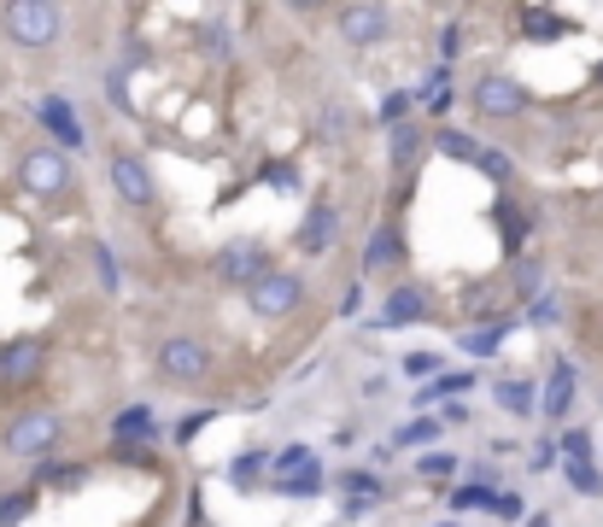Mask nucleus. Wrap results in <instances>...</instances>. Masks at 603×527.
<instances>
[{
    "mask_svg": "<svg viewBox=\"0 0 603 527\" xmlns=\"http://www.w3.org/2000/svg\"><path fill=\"white\" fill-rule=\"evenodd\" d=\"M492 399L504 404L510 416H533V411H545L539 393H533V381H515V376H510V381H498V387H492Z\"/></svg>",
    "mask_w": 603,
    "mask_h": 527,
    "instance_id": "nucleus-18",
    "label": "nucleus"
},
{
    "mask_svg": "<svg viewBox=\"0 0 603 527\" xmlns=\"http://www.w3.org/2000/svg\"><path fill=\"white\" fill-rule=\"evenodd\" d=\"M264 463H270V451H240L235 463H229V481H235L240 492H252L258 474H264Z\"/></svg>",
    "mask_w": 603,
    "mask_h": 527,
    "instance_id": "nucleus-22",
    "label": "nucleus"
},
{
    "mask_svg": "<svg viewBox=\"0 0 603 527\" xmlns=\"http://www.w3.org/2000/svg\"><path fill=\"white\" fill-rule=\"evenodd\" d=\"M568 30H574V24H568L562 12H545V7H527L522 12V36L527 42H557V36H568Z\"/></svg>",
    "mask_w": 603,
    "mask_h": 527,
    "instance_id": "nucleus-17",
    "label": "nucleus"
},
{
    "mask_svg": "<svg viewBox=\"0 0 603 527\" xmlns=\"http://www.w3.org/2000/svg\"><path fill=\"white\" fill-rule=\"evenodd\" d=\"M539 282H545L539 259H522V264H515V294H522V299H539Z\"/></svg>",
    "mask_w": 603,
    "mask_h": 527,
    "instance_id": "nucleus-30",
    "label": "nucleus"
},
{
    "mask_svg": "<svg viewBox=\"0 0 603 527\" xmlns=\"http://www.w3.org/2000/svg\"><path fill=\"white\" fill-rule=\"evenodd\" d=\"M434 152H445V159H457V164H480V152H487V147L469 141L463 129H440L434 135Z\"/></svg>",
    "mask_w": 603,
    "mask_h": 527,
    "instance_id": "nucleus-20",
    "label": "nucleus"
},
{
    "mask_svg": "<svg viewBox=\"0 0 603 527\" xmlns=\"http://www.w3.org/2000/svg\"><path fill=\"white\" fill-rule=\"evenodd\" d=\"M498 217H504V247L515 252V247H522V234L533 229V211H522V206H498Z\"/></svg>",
    "mask_w": 603,
    "mask_h": 527,
    "instance_id": "nucleus-26",
    "label": "nucleus"
},
{
    "mask_svg": "<svg viewBox=\"0 0 603 527\" xmlns=\"http://www.w3.org/2000/svg\"><path fill=\"white\" fill-rule=\"evenodd\" d=\"M159 434V422H152V404H129V411H117L112 422V439L117 446H141V439Z\"/></svg>",
    "mask_w": 603,
    "mask_h": 527,
    "instance_id": "nucleus-12",
    "label": "nucleus"
},
{
    "mask_svg": "<svg viewBox=\"0 0 603 527\" xmlns=\"http://www.w3.org/2000/svg\"><path fill=\"white\" fill-rule=\"evenodd\" d=\"M422 106L434 112V117H445V106H452V89H445V94H422Z\"/></svg>",
    "mask_w": 603,
    "mask_h": 527,
    "instance_id": "nucleus-45",
    "label": "nucleus"
},
{
    "mask_svg": "<svg viewBox=\"0 0 603 527\" xmlns=\"http://www.w3.org/2000/svg\"><path fill=\"white\" fill-rule=\"evenodd\" d=\"M19 182L30 194H65L71 188V159L54 147H36V152H24L19 159Z\"/></svg>",
    "mask_w": 603,
    "mask_h": 527,
    "instance_id": "nucleus-2",
    "label": "nucleus"
},
{
    "mask_svg": "<svg viewBox=\"0 0 603 527\" xmlns=\"http://www.w3.org/2000/svg\"><path fill=\"white\" fill-rule=\"evenodd\" d=\"M557 451L562 446H539V451H533V469H550V463H557Z\"/></svg>",
    "mask_w": 603,
    "mask_h": 527,
    "instance_id": "nucleus-46",
    "label": "nucleus"
},
{
    "mask_svg": "<svg viewBox=\"0 0 603 527\" xmlns=\"http://www.w3.org/2000/svg\"><path fill=\"white\" fill-rule=\"evenodd\" d=\"M392 259H399V229H392V224H382V229L369 234V247H364V264H357V270H364V276H382V270H387Z\"/></svg>",
    "mask_w": 603,
    "mask_h": 527,
    "instance_id": "nucleus-14",
    "label": "nucleus"
},
{
    "mask_svg": "<svg viewBox=\"0 0 603 527\" xmlns=\"http://www.w3.org/2000/svg\"><path fill=\"white\" fill-rule=\"evenodd\" d=\"M200 42H205V47H223V42H229V36H223V24L212 19V24H200Z\"/></svg>",
    "mask_w": 603,
    "mask_h": 527,
    "instance_id": "nucleus-44",
    "label": "nucleus"
},
{
    "mask_svg": "<svg viewBox=\"0 0 603 527\" xmlns=\"http://www.w3.org/2000/svg\"><path fill=\"white\" fill-rule=\"evenodd\" d=\"M492 504H498V492L487 481H469V486L452 492V509H492Z\"/></svg>",
    "mask_w": 603,
    "mask_h": 527,
    "instance_id": "nucleus-24",
    "label": "nucleus"
},
{
    "mask_svg": "<svg viewBox=\"0 0 603 527\" xmlns=\"http://www.w3.org/2000/svg\"><path fill=\"white\" fill-rule=\"evenodd\" d=\"M36 369H42V340H19V346H12L7 358H0V376H7L12 387H19V381H30Z\"/></svg>",
    "mask_w": 603,
    "mask_h": 527,
    "instance_id": "nucleus-15",
    "label": "nucleus"
},
{
    "mask_svg": "<svg viewBox=\"0 0 603 527\" xmlns=\"http://www.w3.org/2000/svg\"><path fill=\"white\" fill-rule=\"evenodd\" d=\"M434 434H440V422H434V416H422V422H405V428L392 434V446H428Z\"/></svg>",
    "mask_w": 603,
    "mask_h": 527,
    "instance_id": "nucleus-29",
    "label": "nucleus"
},
{
    "mask_svg": "<svg viewBox=\"0 0 603 527\" xmlns=\"http://www.w3.org/2000/svg\"><path fill=\"white\" fill-rule=\"evenodd\" d=\"M440 527H452V522H440Z\"/></svg>",
    "mask_w": 603,
    "mask_h": 527,
    "instance_id": "nucleus-48",
    "label": "nucleus"
},
{
    "mask_svg": "<svg viewBox=\"0 0 603 527\" xmlns=\"http://www.w3.org/2000/svg\"><path fill=\"white\" fill-rule=\"evenodd\" d=\"M346 486L364 492V499H375V492H382V486H375V474H346Z\"/></svg>",
    "mask_w": 603,
    "mask_h": 527,
    "instance_id": "nucleus-43",
    "label": "nucleus"
},
{
    "mask_svg": "<svg viewBox=\"0 0 603 527\" xmlns=\"http://www.w3.org/2000/svg\"><path fill=\"white\" fill-rule=\"evenodd\" d=\"M387 147H392V170H410L417 152H422V124H399L387 135Z\"/></svg>",
    "mask_w": 603,
    "mask_h": 527,
    "instance_id": "nucleus-19",
    "label": "nucleus"
},
{
    "mask_svg": "<svg viewBox=\"0 0 603 527\" xmlns=\"http://www.w3.org/2000/svg\"><path fill=\"white\" fill-rule=\"evenodd\" d=\"M428 317V294L422 287H399V294H387L382 305V329H410V322Z\"/></svg>",
    "mask_w": 603,
    "mask_h": 527,
    "instance_id": "nucleus-10",
    "label": "nucleus"
},
{
    "mask_svg": "<svg viewBox=\"0 0 603 527\" xmlns=\"http://www.w3.org/2000/svg\"><path fill=\"white\" fill-rule=\"evenodd\" d=\"M480 176H487V182H510L515 176V164H510V152H498V147H487V152H480Z\"/></svg>",
    "mask_w": 603,
    "mask_h": 527,
    "instance_id": "nucleus-28",
    "label": "nucleus"
},
{
    "mask_svg": "<svg viewBox=\"0 0 603 527\" xmlns=\"http://www.w3.org/2000/svg\"><path fill=\"white\" fill-rule=\"evenodd\" d=\"M352 129V112L346 106H329V112H322V135H346Z\"/></svg>",
    "mask_w": 603,
    "mask_h": 527,
    "instance_id": "nucleus-39",
    "label": "nucleus"
},
{
    "mask_svg": "<svg viewBox=\"0 0 603 527\" xmlns=\"http://www.w3.org/2000/svg\"><path fill=\"white\" fill-rule=\"evenodd\" d=\"M42 481H54L59 492H71V486H82V469H59V463H47V469H42Z\"/></svg>",
    "mask_w": 603,
    "mask_h": 527,
    "instance_id": "nucleus-37",
    "label": "nucleus"
},
{
    "mask_svg": "<svg viewBox=\"0 0 603 527\" xmlns=\"http://www.w3.org/2000/svg\"><path fill=\"white\" fill-rule=\"evenodd\" d=\"M270 188H299V170H287V164H270Z\"/></svg>",
    "mask_w": 603,
    "mask_h": 527,
    "instance_id": "nucleus-41",
    "label": "nucleus"
},
{
    "mask_svg": "<svg viewBox=\"0 0 603 527\" xmlns=\"http://www.w3.org/2000/svg\"><path fill=\"white\" fill-rule=\"evenodd\" d=\"M36 112H42V124H47V129H54V135H59V141H65V147H82V124H77V112H71V100H59V94H47V100H42V106H36Z\"/></svg>",
    "mask_w": 603,
    "mask_h": 527,
    "instance_id": "nucleus-13",
    "label": "nucleus"
},
{
    "mask_svg": "<svg viewBox=\"0 0 603 527\" xmlns=\"http://www.w3.org/2000/svg\"><path fill=\"white\" fill-rule=\"evenodd\" d=\"M504 334H510V322H492V329H469V334H463V352H469V358H492V352L504 346Z\"/></svg>",
    "mask_w": 603,
    "mask_h": 527,
    "instance_id": "nucleus-21",
    "label": "nucleus"
},
{
    "mask_svg": "<svg viewBox=\"0 0 603 527\" xmlns=\"http://www.w3.org/2000/svg\"><path fill=\"white\" fill-rule=\"evenodd\" d=\"M317 486H322V469H305V474H287V481H275V492H282V499H311Z\"/></svg>",
    "mask_w": 603,
    "mask_h": 527,
    "instance_id": "nucleus-27",
    "label": "nucleus"
},
{
    "mask_svg": "<svg viewBox=\"0 0 603 527\" xmlns=\"http://www.w3.org/2000/svg\"><path fill=\"white\" fill-rule=\"evenodd\" d=\"M112 188L129 199V206H152L159 199V182H152V170L135 159V152H117L112 159Z\"/></svg>",
    "mask_w": 603,
    "mask_h": 527,
    "instance_id": "nucleus-9",
    "label": "nucleus"
},
{
    "mask_svg": "<svg viewBox=\"0 0 603 527\" xmlns=\"http://www.w3.org/2000/svg\"><path fill=\"white\" fill-rule=\"evenodd\" d=\"M30 509H36V492H7V499H0V527L30 522Z\"/></svg>",
    "mask_w": 603,
    "mask_h": 527,
    "instance_id": "nucleus-25",
    "label": "nucleus"
},
{
    "mask_svg": "<svg viewBox=\"0 0 603 527\" xmlns=\"http://www.w3.org/2000/svg\"><path fill=\"white\" fill-rule=\"evenodd\" d=\"M568 486H580V492H598L603 486V474L592 463H568Z\"/></svg>",
    "mask_w": 603,
    "mask_h": 527,
    "instance_id": "nucleus-35",
    "label": "nucleus"
},
{
    "mask_svg": "<svg viewBox=\"0 0 603 527\" xmlns=\"http://www.w3.org/2000/svg\"><path fill=\"white\" fill-rule=\"evenodd\" d=\"M417 469L428 474V481H445V474H452V469H457V457H452V451H428V457H422V463H417Z\"/></svg>",
    "mask_w": 603,
    "mask_h": 527,
    "instance_id": "nucleus-33",
    "label": "nucleus"
},
{
    "mask_svg": "<svg viewBox=\"0 0 603 527\" xmlns=\"http://www.w3.org/2000/svg\"><path fill=\"white\" fill-rule=\"evenodd\" d=\"M568 411H574V364L557 358V364H550V387H545V416L562 422Z\"/></svg>",
    "mask_w": 603,
    "mask_h": 527,
    "instance_id": "nucleus-11",
    "label": "nucleus"
},
{
    "mask_svg": "<svg viewBox=\"0 0 603 527\" xmlns=\"http://www.w3.org/2000/svg\"><path fill=\"white\" fill-rule=\"evenodd\" d=\"M562 451H568V463H592V434H585V428H568V434H562Z\"/></svg>",
    "mask_w": 603,
    "mask_h": 527,
    "instance_id": "nucleus-32",
    "label": "nucleus"
},
{
    "mask_svg": "<svg viewBox=\"0 0 603 527\" xmlns=\"http://www.w3.org/2000/svg\"><path fill=\"white\" fill-rule=\"evenodd\" d=\"M305 469H317V451H311V446L275 451V481H287V474H305Z\"/></svg>",
    "mask_w": 603,
    "mask_h": 527,
    "instance_id": "nucleus-23",
    "label": "nucleus"
},
{
    "mask_svg": "<svg viewBox=\"0 0 603 527\" xmlns=\"http://www.w3.org/2000/svg\"><path fill=\"white\" fill-rule=\"evenodd\" d=\"M264 264H270V259H264V247H258V241H235V247L217 252V276H223V282H240V287H258V282H264V276H270Z\"/></svg>",
    "mask_w": 603,
    "mask_h": 527,
    "instance_id": "nucleus-7",
    "label": "nucleus"
},
{
    "mask_svg": "<svg viewBox=\"0 0 603 527\" xmlns=\"http://www.w3.org/2000/svg\"><path fill=\"white\" fill-rule=\"evenodd\" d=\"M94 276L106 282V287H117V259H112V247H94Z\"/></svg>",
    "mask_w": 603,
    "mask_h": 527,
    "instance_id": "nucleus-38",
    "label": "nucleus"
},
{
    "mask_svg": "<svg viewBox=\"0 0 603 527\" xmlns=\"http://www.w3.org/2000/svg\"><path fill=\"white\" fill-rule=\"evenodd\" d=\"M59 416L54 411H30V416H19V422H12V428H7V451L12 457H47V451H54L59 446Z\"/></svg>",
    "mask_w": 603,
    "mask_h": 527,
    "instance_id": "nucleus-3",
    "label": "nucleus"
},
{
    "mask_svg": "<svg viewBox=\"0 0 603 527\" xmlns=\"http://www.w3.org/2000/svg\"><path fill=\"white\" fill-rule=\"evenodd\" d=\"M340 42H352V47H369V42H382L387 30H392V12L387 7H340Z\"/></svg>",
    "mask_w": 603,
    "mask_h": 527,
    "instance_id": "nucleus-8",
    "label": "nucleus"
},
{
    "mask_svg": "<svg viewBox=\"0 0 603 527\" xmlns=\"http://www.w3.org/2000/svg\"><path fill=\"white\" fill-rule=\"evenodd\" d=\"M334 224H340L334 206H311V217L299 224V252H322L334 241Z\"/></svg>",
    "mask_w": 603,
    "mask_h": 527,
    "instance_id": "nucleus-16",
    "label": "nucleus"
},
{
    "mask_svg": "<svg viewBox=\"0 0 603 527\" xmlns=\"http://www.w3.org/2000/svg\"><path fill=\"white\" fill-rule=\"evenodd\" d=\"M252 311L264 317V322H275V317H287V311H299V299H305V282L293 276V270H270L264 282L252 287Z\"/></svg>",
    "mask_w": 603,
    "mask_h": 527,
    "instance_id": "nucleus-4",
    "label": "nucleus"
},
{
    "mask_svg": "<svg viewBox=\"0 0 603 527\" xmlns=\"http://www.w3.org/2000/svg\"><path fill=\"white\" fill-rule=\"evenodd\" d=\"M405 112H410V94H387V100H382V124H387V129H399Z\"/></svg>",
    "mask_w": 603,
    "mask_h": 527,
    "instance_id": "nucleus-34",
    "label": "nucleus"
},
{
    "mask_svg": "<svg viewBox=\"0 0 603 527\" xmlns=\"http://www.w3.org/2000/svg\"><path fill=\"white\" fill-rule=\"evenodd\" d=\"M205 422H212V411H200V416H182V422H177V446H187V439H194V434L205 428Z\"/></svg>",
    "mask_w": 603,
    "mask_h": 527,
    "instance_id": "nucleus-40",
    "label": "nucleus"
},
{
    "mask_svg": "<svg viewBox=\"0 0 603 527\" xmlns=\"http://www.w3.org/2000/svg\"><path fill=\"white\" fill-rule=\"evenodd\" d=\"M498 516H504V522H515V516H522V499H515V492H498Z\"/></svg>",
    "mask_w": 603,
    "mask_h": 527,
    "instance_id": "nucleus-42",
    "label": "nucleus"
},
{
    "mask_svg": "<svg viewBox=\"0 0 603 527\" xmlns=\"http://www.w3.org/2000/svg\"><path fill=\"white\" fill-rule=\"evenodd\" d=\"M0 24H7V36L19 42V47H47V42H59L65 12L59 7H42V0H12V7L0 12Z\"/></svg>",
    "mask_w": 603,
    "mask_h": 527,
    "instance_id": "nucleus-1",
    "label": "nucleus"
},
{
    "mask_svg": "<svg viewBox=\"0 0 603 527\" xmlns=\"http://www.w3.org/2000/svg\"><path fill=\"white\" fill-rule=\"evenodd\" d=\"M527 322H539V329H550V322H562V299L557 294H539L527 305Z\"/></svg>",
    "mask_w": 603,
    "mask_h": 527,
    "instance_id": "nucleus-31",
    "label": "nucleus"
},
{
    "mask_svg": "<svg viewBox=\"0 0 603 527\" xmlns=\"http://www.w3.org/2000/svg\"><path fill=\"white\" fill-rule=\"evenodd\" d=\"M533 527H545V516H539V522H533Z\"/></svg>",
    "mask_w": 603,
    "mask_h": 527,
    "instance_id": "nucleus-47",
    "label": "nucleus"
},
{
    "mask_svg": "<svg viewBox=\"0 0 603 527\" xmlns=\"http://www.w3.org/2000/svg\"><path fill=\"white\" fill-rule=\"evenodd\" d=\"M475 112L480 117H515V112H527V89L515 77L492 71V77L475 82Z\"/></svg>",
    "mask_w": 603,
    "mask_h": 527,
    "instance_id": "nucleus-5",
    "label": "nucleus"
},
{
    "mask_svg": "<svg viewBox=\"0 0 603 527\" xmlns=\"http://www.w3.org/2000/svg\"><path fill=\"white\" fill-rule=\"evenodd\" d=\"M159 369L170 381H200L205 369H212V352H205L200 340L177 334V340H164V346H159Z\"/></svg>",
    "mask_w": 603,
    "mask_h": 527,
    "instance_id": "nucleus-6",
    "label": "nucleus"
},
{
    "mask_svg": "<svg viewBox=\"0 0 603 527\" xmlns=\"http://www.w3.org/2000/svg\"><path fill=\"white\" fill-rule=\"evenodd\" d=\"M405 376H440V358H434V352H410V358H405Z\"/></svg>",
    "mask_w": 603,
    "mask_h": 527,
    "instance_id": "nucleus-36",
    "label": "nucleus"
}]
</instances>
